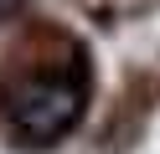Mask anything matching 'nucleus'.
<instances>
[{"label": "nucleus", "instance_id": "nucleus-1", "mask_svg": "<svg viewBox=\"0 0 160 154\" xmlns=\"http://www.w3.org/2000/svg\"><path fill=\"white\" fill-rule=\"evenodd\" d=\"M83 113V87L67 77H31L11 92V128L26 144H52Z\"/></svg>", "mask_w": 160, "mask_h": 154}]
</instances>
